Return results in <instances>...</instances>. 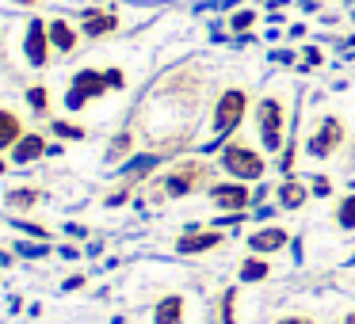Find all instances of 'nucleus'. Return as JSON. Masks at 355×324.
I'll use <instances>...</instances> for the list:
<instances>
[{"label":"nucleus","mask_w":355,"mask_h":324,"mask_svg":"<svg viewBox=\"0 0 355 324\" xmlns=\"http://www.w3.org/2000/svg\"><path fill=\"white\" fill-rule=\"evenodd\" d=\"M218 161H222V168L230 172V176H237L241 183L263 176V156L256 153V149H248V145H225Z\"/></svg>","instance_id":"f257e3e1"},{"label":"nucleus","mask_w":355,"mask_h":324,"mask_svg":"<svg viewBox=\"0 0 355 324\" xmlns=\"http://www.w3.org/2000/svg\"><path fill=\"white\" fill-rule=\"evenodd\" d=\"M111 88L107 73H96V69H80L77 77H73L69 92H65V103H69V111L85 107L88 100H96V96H103Z\"/></svg>","instance_id":"f03ea898"},{"label":"nucleus","mask_w":355,"mask_h":324,"mask_svg":"<svg viewBox=\"0 0 355 324\" xmlns=\"http://www.w3.org/2000/svg\"><path fill=\"white\" fill-rule=\"evenodd\" d=\"M256 126H260V138L268 149H279L283 145V103L275 96H263L256 103Z\"/></svg>","instance_id":"7ed1b4c3"},{"label":"nucleus","mask_w":355,"mask_h":324,"mask_svg":"<svg viewBox=\"0 0 355 324\" xmlns=\"http://www.w3.org/2000/svg\"><path fill=\"white\" fill-rule=\"evenodd\" d=\"M245 107H248V96L241 92V88H230L214 107V130L218 134H233L241 126V118H245Z\"/></svg>","instance_id":"20e7f679"},{"label":"nucleus","mask_w":355,"mask_h":324,"mask_svg":"<svg viewBox=\"0 0 355 324\" xmlns=\"http://www.w3.org/2000/svg\"><path fill=\"white\" fill-rule=\"evenodd\" d=\"M202 176H207V168H202L199 161H184L164 176V191H168L172 199H184V195H191L195 187L202 183Z\"/></svg>","instance_id":"39448f33"},{"label":"nucleus","mask_w":355,"mask_h":324,"mask_svg":"<svg viewBox=\"0 0 355 324\" xmlns=\"http://www.w3.org/2000/svg\"><path fill=\"white\" fill-rule=\"evenodd\" d=\"M344 141V123H340L336 115H329V118H321V126H317L313 134H309V141H306V153L309 156H329L332 149Z\"/></svg>","instance_id":"423d86ee"},{"label":"nucleus","mask_w":355,"mask_h":324,"mask_svg":"<svg viewBox=\"0 0 355 324\" xmlns=\"http://www.w3.org/2000/svg\"><path fill=\"white\" fill-rule=\"evenodd\" d=\"M50 27H42V19H31L27 24V42H24V50H27V62L31 65H46L50 62Z\"/></svg>","instance_id":"0eeeda50"},{"label":"nucleus","mask_w":355,"mask_h":324,"mask_svg":"<svg viewBox=\"0 0 355 324\" xmlns=\"http://www.w3.org/2000/svg\"><path fill=\"white\" fill-rule=\"evenodd\" d=\"M210 199L222 210H245L252 202V195H248L245 183H218V187H210Z\"/></svg>","instance_id":"6e6552de"},{"label":"nucleus","mask_w":355,"mask_h":324,"mask_svg":"<svg viewBox=\"0 0 355 324\" xmlns=\"http://www.w3.org/2000/svg\"><path fill=\"white\" fill-rule=\"evenodd\" d=\"M46 153V138L42 134H24V138L12 145V164H31Z\"/></svg>","instance_id":"1a4fd4ad"},{"label":"nucleus","mask_w":355,"mask_h":324,"mask_svg":"<svg viewBox=\"0 0 355 324\" xmlns=\"http://www.w3.org/2000/svg\"><path fill=\"white\" fill-rule=\"evenodd\" d=\"M248 248H252V255H268V252H279V248H286V229H260L248 237Z\"/></svg>","instance_id":"9d476101"},{"label":"nucleus","mask_w":355,"mask_h":324,"mask_svg":"<svg viewBox=\"0 0 355 324\" xmlns=\"http://www.w3.org/2000/svg\"><path fill=\"white\" fill-rule=\"evenodd\" d=\"M180 321H184V298L180 294H168V298L157 301L153 324H180Z\"/></svg>","instance_id":"9b49d317"},{"label":"nucleus","mask_w":355,"mask_h":324,"mask_svg":"<svg viewBox=\"0 0 355 324\" xmlns=\"http://www.w3.org/2000/svg\"><path fill=\"white\" fill-rule=\"evenodd\" d=\"M115 27H119V16H115V12H88V16H85V35H88V39L111 35Z\"/></svg>","instance_id":"f8f14e48"},{"label":"nucleus","mask_w":355,"mask_h":324,"mask_svg":"<svg viewBox=\"0 0 355 324\" xmlns=\"http://www.w3.org/2000/svg\"><path fill=\"white\" fill-rule=\"evenodd\" d=\"M222 244V233H195V237H184L176 244V252H184V255H195V252H210V248H218Z\"/></svg>","instance_id":"ddd939ff"},{"label":"nucleus","mask_w":355,"mask_h":324,"mask_svg":"<svg viewBox=\"0 0 355 324\" xmlns=\"http://www.w3.org/2000/svg\"><path fill=\"white\" fill-rule=\"evenodd\" d=\"M19 138H24V123L12 111H0V149H12Z\"/></svg>","instance_id":"4468645a"},{"label":"nucleus","mask_w":355,"mask_h":324,"mask_svg":"<svg viewBox=\"0 0 355 324\" xmlns=\"http://www.w3.org/2000/svg\"><path fill=\"white\" fill-rule=\"evenodd\" d=\"M50 42H54V50H65V54H69V50H77V31H73L65 19H54V24H50Z\"/></svg>","instance_id":"2eb2a0df"},{"label":"nucleus","mask_w":355,"mask_h":324,"mask_svg":"<svg viewBox=\"0 0 355 324\" xmlns=\"http://www.w3.org/2000/svg\"><path fill=\"white\" fill-rule=\"evenodd\" d=\"M306 195H309V191H306L302 183H294V179H286V183L279 187V202H283L286 210H298L302 202H306Z\"/></svg>","instance_id":"dca6fc26"},{"label":"nucleus","mask_w":355,"mask_h":324,"mask_svg":"<svg viewBox=\"0 0 355 324\" xmlns=\"http://www.w3.org/2000/svg\"><path fill=\"white\" fill-rule=\"evenodd\" d=\"M263 278H268V260L248 255V260L241 263V282H263Z\"/></svg>","instance_id":"f3484780"},{"label":"nucleus","mask_w":355,"mask_h":324,"mask_svg":"<svg viewBox=\"0 0 355 324\" xmlns=\"http://www.w3.org/2000/svg\"><path fill=\"white\" fill-rule=\"evenodd\" d=\"M8 202L12 210H27V206H35L39 202V187H16V191H8Z\"/></svg>","instance_id":"a211bd4d"},{"label":"nucleus","mask_w":355,"mask_h":324,"mask_svg":"<svg viewBox=\"0 0 355 324\" xmlns=\"http://www.w3.org/2000/svg\"><path fill=\"white\" fill-rule=\"evenodd\" d=\"M336 225L340 229H355V195H347V199L336 206Z\"/></svg>","instance_id":"6ab92c4d"},{"label":"nucleus","mask_w":355,"mask_h":324,"mask_svg":"<svg viewBox=\"0 0 355 324\" xmlns=\"http://www.w3.org/2000/svg\"><path fill=\"white\" fill-rule=\"evenodd\" d=\"M130 145H134L130 134H119V138L111 141V149H107V161H123V156L130 153Z\"/></svg>","instance_id":"aec40b11"},{"label":"nucleus","mask_w":355,"mask_h":324,"mask_svg":"<svg viewBox=\"0 0 355 324\" xmlns=\"http://www.w3.org/2000/svg\"><path fill=\"white\" fill-rule=\"evenodd\" d=\"M54 134H58V138L80 141V138H85V126H77V123H54Z\"/></svg>","instance_id":"412c9836"},{"label":"nucleus","mask_w":355,"mask_h":324,"mask_svg":"<svg viewBox=\"0 0 355 324\" xmlns=\"http://www.w3.org/2000/svg\"><path fill=\"white\" fill-rule=\"evenodd\" d=\"M27 103H31L35 111H46L50 107V92L46 88H31V92H27Z\"/></svg>","instance_id":"4be33fe9"},{"label":"nucleus","mask_w":355,"mask_h":324,"mask_svg":"<svg viewBox=\"0 0 355 324\" xmlns=\"http://www.w3.org/2000/svg\"><path fill=\"white\" fill-rule=\"evenodd\" d=\"M252 19H256V12H237V16L230 19V27L233 31H245V27H252Z\"/></svg>","instance_id":"5701e85b"},{"label":"nucleus","mask_w":355,"mask_h":324,"mask_svg":"<svg viewBox=\"0 0 355 324\" xmlns=\"http://www.w3.org/2000/svg\"><path fill=\"white\" fill-rule=\"evenodd\" d=\"M222 316H225V324H237V316H233V290L222 294Z\"/></svg>","instance_id":"b1692460"},{"label":"nucleus","mask_w":355,"mask_h":324,"mask_svg":"<svg viewBox=\"0 0 355 324\" xmlns=\"http://www.w3.org/2000/svg\"><path fill=\"white\" fill-rule=\"evenodd\" d=\"M329 187H332L329 179H324V176H317L313 183H309V191H313V195H329Z\"/></svg>","instance_id":"393cba45"},{"label":"nucleus","mask_w":355,"mask_h":324,"mask_svg":"<svg viewBox=\"0 0 355 324\" xmlns=\"http://www.w3.org/2000/svg\"><path fill=\"white\" fill-rule=\"evenodd\" d=\"M107 80H111V88H123V73L119 69H107Z\"/></svg>","instance_id":"a878e982"},{"label":"nucleus","mask_w":355,"mask_h":324,"mask_svg":"<svg viewBox=\"0 0 355 324\" xmlns=\"http://www.w3.org/2000/svg\"><path fill=\"white\" fill-rule=\"evenodd\" d=\"M275 324H313L309 316H283V321H275Z\"/></svg>","instance_id":"bb28decb"},{"label":"nucleus","mask_w":355,"mask_h":324,"mask_svg":"<svg viewBox=\"0 0 355 324\" xmlns=\"http://www.w3.org/2000/svg\"><path fill=\"white\" fill-rule=\"evenodd\" d=\"M344 324H355V313H347V316H344Z\"/></svg>","instance_id":"cd10ccee"},{"label":"nucleus","mask_w":355,"mask_h":324,"mask_svg":"<svg viewBox=\"0 0 355 324\" xmlns=\"http://www.w3.org/2000/svg\"><path fill=\"white\" fill-rule=\"evenodd\" d=\"M19 4H35V0H19Z\"/></svg>","instance_id":"c85d7f7f"},{"label":"nucleus","mask_w":355,"mask_h":324,"mask_svg":"<svg viewBox=\"0 0 355 324\" xmlns=\"http://www.w3.org/2000/svg\"><path fill=\"white\" fill-rule=\"evenodd\" d=\"M0 172H4V161H0Z\"/></svg>","instance_id":"c756f323"}]
</instances>
